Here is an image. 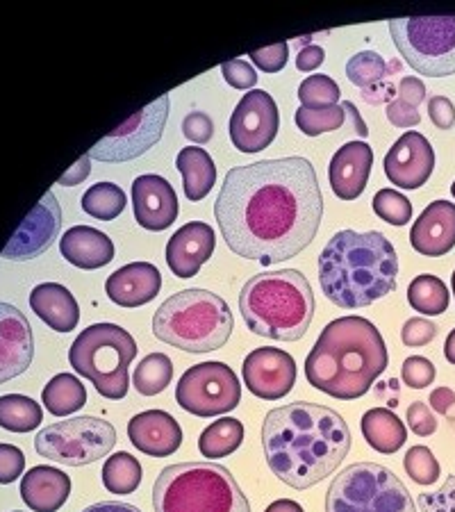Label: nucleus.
Returning <instances> with one entry per match:
<instances>
[{
	"label": "nucleus",
	"mask_w": 455,
	"mask_h": 512,
	"mask_svg": "<svg viewBox=\"0 0 455 512\" xmlns=\"http://www.w3.org/2000/svg\"><path fill=\"white\" fill-rule=\"evenodd\" d=\"M35 355V337L28 317L0 301V385L21 376Z\"/></svg>",
	"instance_id": "nucleus-19"
},
{
	"label": "nucleus",
	"mask_w": 455,
	"mask_h": 512,
	"mask_svg": "<svg viewBox=\"0 0 455 512\" xmlns=\"http://www.w3.org/2000/svg\"><path fill=\"white\" fill-rule=\"evenodd\" d=\"M408 303L412 305V310L421 312L424 317L444 315L451 303L449 287L442 283V278L421 274L408 287Z\"/></svg>",
	"instance_id": "nucleus-33"
},
{
	"label": "nucleus",
	"mask_w": 455,
	"mask_h": 512,
	"mask_svg": "<svg viewBox=\"0 0 455 512\" xmlns=\"http://www.w3.org/2000/svg\"><path fill=\"white\" fill-rule=\"evenodd\" d=\"M451 194H453V198H455V180H453V185H451Z\"/></svg>",
	"instance_id": "nucleus-61"
},
{
	"label": "nucleus",
	"mask_w": 455,
	"mask_h": 512,
	"mask_svg": "<svg viewBox=\"0 0 455 512\" xmlns=\"http://www.w3.org/2000/svg\"><path fill=\"white\" fill-rule=\"evenodd\" d=\"M155 512H251L246 494L219 462L164 467L153 487Z\"/></svg>",
	"instance_id": "nucleus-7"
},
{
	"label": "nucleus",
	"mask_w": 455,
	"mask_h": 512,
	"mask_svg": "<svg viewBox=\"0 0 455 512\" xmlns=\"http://www.w3.org/2000/svg\"><path fill=\"white\" fill-rule=\"evenodd\" d=\"M339 85L337 82L324 76V73H314V76L305 78L299 85V101L301 107H308V110H321V107H333L339 101Z\"/></svg>",
	"instance_id": "nucleus-39"
},
{
	"label": "nucleus",
	"mask_w": 455,
	"mask_h": 512,
	"mask_svg": "<svg viewBox=\"0 0 455 512\" xmlns=\"http://www.w3.org/2000/svg\"><path fill=\"white\" fill-rule=\"evenodd\" d=\"M128 440L146 456L169 458L180 449L182 428L169 412L146 410L128 421Z\"/></svg>",
	"instance_id": "nucleus-21"
},
{
	"label": "nucleus",
	"mask_w": 455,
	"mask_h": 512,
	"mask_svg": "<svg viewBox=\"0 0 455 512\" xmlns=\"http://www.w3.org/2000/svg\"><path fill=\"white\" fill-rule=\"evenodd\" d=\"M435 169V151L417 130H408L396 139L385 155V176L401 189H419L428 183Z\"/></svg>",
	"instance_id": "nucleus-17"
},
{
	"label": "nucleus",
	"mask_w": 455,
	"mask_h": 512,
	"mask_svg": "<svg viewBox=\"0 0 455 512\" xmlns=\"http://www.w3.org/2000/svg\"><path fill=\"white\" fill-rule=\"evenodd\" d=\"M41 403L55 417H69L87 403V390L73 374H57L41 392Z\"/></svg>",
	"instance_id": "nucleus-30"
},
{
	"label": "nucleus",
	"mask_w": 455,
	"mask_h": 512,
	"mask_svg": "<svg viewBox=\"0 0 455 512\" xmlns=\"http://www.w3.org/2000/svg\"><path fill=\"white\" fill-rule=\"evenodd\" d=\"M62 258L78 269H101L114 260V242L91 226H73L60 239Z\"/></svg>",
	"instance_id": "nucleus-26"
},
{
	"label": "nucleus",
	"mask_w": 455,
	"mask_h": 512,
	"mask_svg": "<svg viewBox=\"0 0 455 512\" xmlns=\"http://www.w3.org/2000/svg\"><path fill=\"white\" fill-rule=\"evenodd\" d=\"M171 110V98L164 94L153 101L151 105L142 107V110L132 114V117L121 123L117 130L103 137L94 148L89 151L91 160L98 162H128L135 160L139 155L160 142L164 126H167Z\"/></svg>",
	"instance_id": "nucleus-13"
},
{
	"label": "nucleus",
	"mask_w": 455,
	"mask_h": 512,
	"mask_svg": "<svg viewBox=\"0 0 455 512\" xmlns=\"http://www.w3.org/2000/svg\"><path fill=\"white\" fill-rule=\"evenodd\" d=\"M296 128H299L303 135L317 137L324 135V132H333L344 126L346 112L342 105L333 107H321V110H308V107H299L294 114Z\"/></svg>",
	"instance_id": "nucleus-38"
},
{
	"label": "nucleus",
	"mask_w": 455,
	"mask_h": 512,
	"mask_svg": "<svg viewBox=\"0 0 455 512\" xmlns=\"http://www.w3.org/2000/svg\"><path fill=\"white\" fill-rule=\"evenodd\" d=\"M435 376V365L428 358H421V355H410V358H405L401 367L403 383L412 387V390H424V387L433 385Z\"/></svg>",
	"instance_id": "nucleus-42"
},
{
	"label": "nucleus",
	"mask_w": 455,
	"mask_h": 512,
	"mask_svg": "<svg viewBox=\"0 0 455 512\" xmlns=\"http://www.w3.org/2000/svg\"><path fill=\"white\" fill-rule=\"evenodd\" d=\"M230 142L239 153H260L269 148L280 130V112L271 94L251 89L237 103L228 123Z\"/></svg>",
	"instance_id": "nucleus-14"
},
{
	"label": "nucleus",
	"mask_w": 455,
	"mask_h": 512,
	"mask_svg": "<svg viewBox=\"0 0 455 512\" xmlns=\"http://www.w3.org/2000/svg\"><path fill=\"white\" fill-rule=\"evenodd\" d=\"M451 287H453V294H455V271H453V276H451Z\"/></svg>",
	"instance_id": "nucleus-60"
},
{
	"label": "nucleus",
	"mask_w": 455,
	"mask_h": 512,
	"mask_svg": "<svg viewBox=\"0 0 455 512\" xmlns=\"http://www.w3.org/2000/svg\"><path fill=\"white\" fill-rule=\"evenodd\" d=\"M430 408L440 415L453 417V408H455V392L449 390V387H437V390L430 392Z\"/></svg>",
	"instance_id": "nucleus-55"
},
{
	"label": "nucleus",
	"mask_w": 455,
	"mask_h": 512,
	"mask_svg": "<svg viewBox=\"0 0 455 512\" xmlns=\"http://www.w3.org/2000/svg\"><path fill=\"white\" fill-rule=\"evenodd\" d=\"M182 135L194 144H208L214 135V123L205 112H192L182 121Z\"/></svg>",
	"instance_id": "nucleus-48"
},
{
	"label": "nucleus",
	"mask_w": 455,
	"mask_h": 512,
	"mask_svg": "<svg viewBox=\"0 0 455 512\" xmlns=\"http://www.w3.org/2000/svg\"><path fill=\"white\" fill-rule=\"evenodd\" d=\"M117 444V428L110 421L91 415L69 417L41 428L35 437V451L41 458L66 467H85L110 456Z\"/></svg>",
	"instance_id": "nucleus-11"
},
{
	"label": "nucleus",
	"mask_w": 455,
	"mask_h": 512,
	"mask_svg": "<svg viewBox=\"0 0 455 512\" xmlns=\"http://www.w3.org/2000/svg\"><path fill=\"white\" fill-rule=\"evenodd\" d=\"M394 46L419 76L446 78L455 73V14L405 16L387 23Z\"/></svg>",
	"instance_id": "nucleus-10"
},
{
	"label": "nucleus",
	"mask_w": 455,
	"mask_h": 512,
	"mask_svg": "<svg viewBox=\"0 0 455 512\" xmlns=\"http://www.w3.org/2000/svg\"><path fill=\"white\" fill-rule=\"evenodd\" d=\"M326 60V51L321 46H305L303 51L296 55V69L303 71V73H312L314 69H319L321 64Z\"/></svg>",
	"instance_id": "nucleus-53"
},
{
	"label": "nucleus",
	"mask_w": 455,
	"mask_h": 512,
	"mask_svg": "<svg viewBox=\"0 0 455 512\" xmlns=\"http://www.w3.org/2000/svg\"><path fill=\"white\" fill-rule=\"evenodd\" d=\"M403 467H405V474H408L412 481L417 485H433L437 483V478H440V462L433 456V451L428 447H410L408 453H405L403 458Z\"/></svg>",
	"instance_id": "nucleus-41"
},
{
	"label": "nucleus",
	"mask_w": 455,
	"mask_h": 512,
	"mask_svg": "<svg viewBox=\"0 0 455 512\" xmlns=\"http://www.w3.org/2000/svg\"><path fill=\"white\" fill-rule=\"evenodd\" d=\"M399 98L412 107H419L426 101V85L417 76H405L399 82Z\"/></svg>",
	"instance_id": "nucleus-52"
},
{
	"label": "nucleus",
	"mask_w": 455,
	"mask_h": 512,
	"mask_svg": "<svg viewBox=\"0 0 455 512\" xmlns=\"http://www.w3.org/2000/svg\"><path fill=\"white\" fill-rule=\"evenodd\" d=\"M60 228L62 208L55 194L46 192L35 208L30 210L28 217L23 219L19 230L12 235L10 244L3 249V258L14 262L39 258L41 253L51 249L57 235H60Z\"/></svg>",
	"instance_id": "nucleus-16"
},
{
	"label": "nucleus",
	"mask_w": 455,
	"mask_h": 512,
	"mask_svg": "<svg viewBox=\"0 0 455 512\" xmlns=\"http://www.w3.org/2000/svg\"><path fill=\"white\" fill-rule=\"evenodd\" d=\"M12 512H23V510H12Z\"/></svg>",
	"instance_id": "nucleus-62"
},
{
	"label": "nucleus",
	"mask_w": 455,
	"mask_h": 512,
	"mask_svg": "<svg viewBox=\"0 0 455 512\" xmlns=\"http://www.w3.org/2000/svg\"><path fill=\"white\" fill-rule=\"evenodd\" d=\"M346 78L360 89H374L387 78V62L376 51H362L346 62Z\"/></svg>",
	"instance_id": "nucleus-37"
},
{
	"label": "nucleus",
	"mask_w": 455,
	"mask_h": 512,
	"mask_svg": "<svg viewBox=\"0 0 455 512\" xmlns=\"http://www.w3.org/2000/svg\"><path fill=\"white\" fill-rule=\"evenodd\" d=\"M385 114H387V121L396 128H415L421 121V114L417 107L408 105L405 101H401V98H394V101L387 103Z\"/></svg>",
	"instance_id": "nucleus-50"
},
{
	"label": "nucleus",
	"mask_w": 455,
	"mask_h": 512,
	"mask_svg": "<svg viewBox=\"0 0 455 512\" xmlns=\"http://www.w3.org/2000/svg\"><path fill=\"white\" fill-rule=\"evenodd\" d=\"M360 428L369 447L378 453H385V456H392L408 440L405 424L387 408H371L364 412Z\"/></svg>",
	"instance_id": "nucleus-29"
},
{
	"label": "nucleus",
	"mask_w": 455,
	"mask_h": 512,
	"mask_svg": "<svg viewBox=\"0 0 455 512\" xmlns=\"http://www.w3.org/2000/svg\"><path fill=\"white\" fill-rule=\"evenodd\" d=\"M399 255L378 230H339L319 255V285L342 310H362L396 289Z\"/></svg>",
	"instance_id": "nucleus-4"
},
{
	"label": "nucleus",
	"mask_w": 455,
	"mask_h": 512,
	"mask_svg": "<svg viewBox=\"0 0 455 512\" xmlns=\"http://www.w3.org/2000/svg\"><path fill=\"white\" fill-rule=\"evenodd\" d=\"M444 358L451 362V365H455V328L449 333V337H446L444 342Z\"/></svg>",
	"instance_id": "nucleus-59"
},
{
	"label": "nucleus",
	"mask_w": 455,
	"mask_h": 512,
	"mask_svg": "<svg viewBox=\"0 0 455 512\" xmlns=\"http://www.w3.org/2000/svg\"><path fill=\"white\" fill-rule=\"evenodd\" d=\"M326 512H417L408 487L392 469L358 462L333 478Z\"/></svg>",
	"instance_id": "nucleus-9"
},
{
	"label": "nucleus",
	"mask_w": 455,
	"mask_h": 512,
	"mask_svg": "<svg viewBox=\"0 0 455 512\" xmlns=\"http://www.w3.org/2000/svg\"><path fill=\"white\" fill-rule=\"evenodd\" d=\"M176 167L182 176V189H185L187 201L192 203L203 201L217 183V167H214L212 155L205 148H182L176 158Z\"/></svg>",
	"instance_id": "nucleus-28"
},
{
	"label": "nucleus",
	"mask_w": 455,
	"mask_h": 512,
	"mask_svg": "<svg viewBox=\"0 0 455 512\" xmlns=\"http://www.w3.org/2000/svg\"><path fill=\"white\" fill-rule=\"evenodd\" d=\"M30 308L55 333L78 328L80 308L76 296L60 283H41L30 292Z\"/></svg>",
	"instance_id": "nucleus-27"
},
{
	"label": "nucleus",
	"mask_w": 455,
	"mask_h": 512,
	"mask_svg": "<svg viewBox=\"0 0 455 512\" xmlns=\"http://www.w3.org/2000/svg\"><path fill=\"white\" fill-rule=\"evenodd\" d=\"M173 378V362L164 353H148L135 367L132 385L142 396H155L169 387Z\"/></svg>",
	"instance_id": "nucleus-35"
},
{
	"label": "nucleus",
	"mask_w": 455,
	"mask_h": 512,
	"mask_svg": "<svg viewBox=\"0 0 455 512\" xmlns=\"http://www.w3.org/2000/svg\"><path fill=\"white\" fill-rule=\"evenodd\" d=\"M137 358V342L117 324H94L82 330L69 349L76 374L85 376L96 392L110 401L126 399L130 365Z\"/></svg>",
	"instance_id": "nucleus-8"
},
{
	"label": "nucleus",
	"mask_w": 455,
	"mask_h": 512,
	"mask_svg": "<svg viewBox=\"0 0 455 512\" xmlns=\"http://www.w3.org/2000/svg\"><path fill=\"white\" fill-rule=\"evenodd\" d=\"M221 73H223V80L235 89H253L255 82H258V73H255L253 66L246 60H239V57L223 62Z\"/></svg>",
	"instance_id": "nucleus-47"
},
{
	"label": "nucleus",
	"mask_w": 455,
	"mask_h": 512,
	"mask_svg": "<svg viewBox=\"0 0 455 512\" xmlns=\"http://www.w3.org/2000/svg\"><path fill=\"white\" fill-rule=\"evenodd\" d=\"M390 365L380 330L369 319L339 317L321 330L305 358V376L314 390L339 401H353L371 390Z\"/></svg>",
	"instance_id": "nucleus-3"
},
{
	"label": "nucleus",
	"mask_w": 455,
	"mask_h": 512,
	"mask_svg": "<svg viewBox=\"0 0 455 512\" xmlns=\"http://www.w3.org/2000/svg\"><path fill=\"white\" fill-rule=\"evenodd\" d=\"M71 494V478L62 469L39 465L21 478V499L32 512H57Z\"/></svg>",
	"instance_id": "nucleus-25"
},
{
	"label": "nucleus",
	"mask_w": 455,
	"mask_h": 512,
	"mask_svg": "<svg viewBox=\"0 0 455 512\" xmlns=\"http://www.w3.org/2000/svg\"><path fill=\"white\" fill-rule=\"evenodd\" d=\"M410 244L426 258H442L455 246V203L433 201L412 224Z\"/></svg>",
	"instance_id": "nucleus-23"
},
{
	"label": "nucleus",
	"mask_w": 455,
	"mask_h": 512,
	"mask_svg": "<svg viewBox=\"0 0 455 512\" xmlns=\"http://www.w3.org/2000/svg\"><path fill=\"white\" fill-rule=\"evenodd\" d=\"M435 337H437V326L424 317H412L405 321L401 328V340L405 346H410V349L426 346L433 342Z\"/></svg>",
	"instance_id": "nucleus-45"
},
{
	"label": "nucleus",
	"mask_w": 455,
	"mask_h": 512,
	"mask_svg": "<svg viewBox=\"0 0 455 512\" xmlns=\"http://www.w3.org/2000/svg\"><path fill=\"white\" fill-rule=\"evenodd\" d=\"M421 512H455V476H449L440 490L419 494Z\"/></svg>",
	"instance_id": "nucleus-44"
},
{
	"label": "nucleus",
	"mask_w": 455,
	"mask_h": 512,
	"mask_svg": "<svg viewBox=\"0 0 455 512\" xmlns=\"http://www.w3.org/2000/svg\"><path fill=\"white\" fill-rule=\"evenodd\" d=\"M374 212L385 224L405 226L412 219V203L396 189H380L374 196Z\"/></svg>",
	"instance_id": "nucleus-40"
},
{
	"label": "nucleus",
	"mask_w": 455,
	"mask_h": 512,
	"mask_svg": "<svg viewBox=\"0 0 455 512\" xmlns=\"http://www.w3.org/2000/svg\"><path fill=\"white\" fill-rule=\"evenodd\" d=\"M408 428L419 437H428L437 431V419L424 401H415L408 408Z\"/></svg>",
	"instance_id": "nucleus-49"
},
{
	"label": "nucleus",
	"mask_w": 455,
	"mask_h": 512,
	"mask_svg": "<svg viewBox=\"0 0 455 512\" xmlns=\"http://www.w3.org/2000/svg\"><path fill=\"white\" fill-rule=\"evenodd\" d=\"M214 217L239 258L262 267L292 260L314 242L324 217L317 171L299 155L230 169Z\"/></svg>",
	"instance_id": "nucleus-1"
},
{
	"label": "nucleus",
	"mask_w": 455,
	"mask_h": 512,
	"mask_svg": "<svg viewBox=\"0 0 455 512\" xmlns=\"http://www.w3.org/2000/svg\"><path fill=\"white\" fill-rule=\"evenodd\" d=\"M126 192L114 183L91 185L82 196V210L98 221H114L126 210Z\"/></svg>",
	"instance_id": "nucleus-36"
},
{
	"label": "nucleus",
	"mask_w": 455,
	"mask_h": 512,
	"mask_svg": "<svg viewBox=\"0 0 455 512\" xmlns=\"http://www.w3.org/2000/svg\"><path fill=\"white\" fill-rule=\"evenodd\" d=\"M217 249V235L205 221H189L171 235L167 264L176 278H194Z\"/></svg>",
	"instance_id": "nucleus-20"
},
{
	"label": "nucleus",
	"mask_w": 455,
	"mask_h": 512,
	"mask_svg": "<svg viewBox=\"0 0 455 512\" xmlns=\"http://www.w3.org/2000/svg\"><path fill=\"white\" fill-rule=\"evenodd\" d=\"M82 512H142L137 506H130V503H121V501H101L94 503V506L85 508Z\"/></svg>",
	"instance_id": "nucleus-56"
},
{
	"label": "nucleus",
	"mask_w": 455,
	"mask_h": 512,
	"mask_svg": "<svg viewBox=\"0 0 455 512\" xmlns=\"http://www.w3.org/2000/svg\"><path fill=\"white\" fill-rule=\"evenodd\" d=\"M44 410L30 396L5 394L0 396V428L10 433H30L41 426Z\"/></svg>",
	"instance_id": "nucleus-32"
},
{
	"label": "nucleus",
	"mask_w": 455,
	"mask_h": 512,
	"mask_svg": "<svg viewBox=\"0 0 455 512\" xmlns=\"http://www.w3.org/2000/svg\"><path fill=\"white\" fill-rule=\"evenodd\" d=\"M374 151L364 142H349L337 148L328 167V180L339 201H355L369 183Z\"/></svg>",
	"instance_id": "nucleus-22"
},
{
	"label": "nucleus",
	"mask_w": 455,
	"mask_h": 512,
	"mask_svg": "<svg viewBox=\"0 0 455 512\" xmlns=\"http://www.w3.org/2000/svg\"><path fill=\"white\" fill-rule=\"evenodd\" d=\"M264 512H305V510L301 508V503H296L294 499H278L273 501Z\"/></svg>",
	"instance_id": "nucleus-58"
},
{
	"label": "nucleus",
	"mask_w": 455,
	"mask_h": 512,
	"mask_svg": "<svg viewBox=\"0 0 455 512\" xmlns=\"http://www.w3.org/2000/svg\"><path fill=\"white\" fill-rule=\"evenodd\" d=\"M353 444L351 428L333 408L296 401L271 410L262 424L267 465L278 481L294 490H310L326 481L346 460Z\"/></svg>",
	"instance_id": "nucleus-2"
},
{
	"label": "nucleus",
	"mask_w": 455,
	"mask_h": 512,
	"mask_svg": "<svg viewBox=\"0 0 455 512\" xmlns=\"http://www.w3.org/2000/svg\"><path fill=\"white\" fill-rule=\"evenodd\" d=\"M242 376L248 392L258 399L278 401L294 390L299 371H296V360L287 351L276 346H260L244 358Z\"/></svg>",
	"instance_id": "nucleus-15"
},
{
	"label": "nucleus",
	"mask_w": 455,
	"mask_h": 512,
	"mask_svg": "<svg viewBox=\"0 0 455 512\" xmlns=\"http://www.w3.org/2000/svg\"><path fill=\"white\" fill-rule=\"evenodd\" d=\"M89 173H91V158L87 153V155H82V158L76 164H73V167L66 171L60 180H57V185H64V187L80 185V183H85Z\"/></svg>",
	"instance_id": "nucleus-54"
},
{
	"label": "nucleus",
	"mask_w": 455,
	"mask_h": 512,
	"mask_svg": "<svg viewBox=\"0 0 455 512\" xmlns=\"http://www.w3.org/2000/svg\"><path fill=\"white\" fill-rule=\"evenodd\" d=\"M162 289L160 269L151 262H132L105 280V292L119 308H142Z\"/></svg>",
	"instance_id": "nucleus-24"
},
{
	"label": "nucleus",
	"mask_w": 455,
	"mask_h": 512,
	"mask_svg": "<svg viewBox=\"0 0 455 512\" xmlns=\"http://www.w3.org/2000/svg\"><path fill=\"white\" fill-rule=\"evenodd\" d=\"M314 308L312 287L299 269L255 274L239 294V312L248 330L276 342L303 340Z\"/></svg>",
	"instance_id": "nucleus-5"
},
{
	"label": "nucleus",
	"mask_w": 455,
	"mask_h": 512,
	"mask_svg": "<svg viewBox=\"0 0 455 512\" xmlns=\"http://www.w3.org/2000/svg\"><path fill=\"white\" fill-rule=\"evenodd\" d=\"M342 107H344V112H346V117H351L353 119V123H355V132H358L360 137H367V128H364V123H362V119H360V114H358V107H355L351 101H344L342 103Z\"/></svg>",
	"instance_id": "nucleus-57"
},
{
	"label": "nucleus",
	"mask_w": 455,
	"mask_h": 512,
	"mask_svg": "<svg viewBox=\"0 0 455 512\" xmlns=\"http://www.w3.org/2000/svg\"><path fill=\"white\" fill-rule=\"evenodd\" d=\"M26 469V453L14 444H0V485L19 481Z\"/></svg>",
	"instance_id": "nucleus-46"
},
{
	"label": "nucleus",
	"mask_w": 455,
	"mask_h": 512,
	"mask_svg": "<svg viewBox=\"0 0 455 512\" xmlns=\"http://www.w3.org/2000/svg\"><path fill=\"white\" fill-rule=\"evenodd\" d=\"M178 406L196 417H219L242 403V383L226 362L189 367L176 385Z\"/></svg>",
	"instance_id": "nucleus-12"
},
{
	"label": "nucleus",
	"mask_w": 455,
	"mask_h": 512,
	"mask_svg": "<svg viewBox=\"0 0 455 512\" xmlns=\"http://www.w3.org/2000/svg\"><path fill=\"white\" fill-rule=\"evenodd\" d=\"M130 194L135 221L151 233H162L178 219V196L167 178L144 173L132 180Z\"/></svg>",
	"instance_id": "nucleus-18"
},
{
	"label": "nucleus",
	"mask_w": 455,
	"mask_h": 512,
	"mask_svg": "<svg viewBox=\"0 0 455 512\" xmlns=\"http://www.w3.org/2000/svg\"><path fill=\"white\" fill-rule=\"evenodd\" d=\"M244 442V424L235 417H221L205 426V431L198 437V451L203 458L219 460L228 458L242 447Z\"/></svg>",
	"instance_id": "nucleus-31"
},
{
	"label": "nucleus",
	"mask_w": 455,
	"mask_h": 512,
	"mask_svg": "<svg viewBox=\"0 0 455 512\" xmlns=\"http://www.w3.org/2000/svg\"><path fill=\"white\" fill-rule=\"evenodd\" d=\"M103 485L112 494H132L142 483V465L128 451H119L105 460Z\"/></svg>",
	"instance_id": "nucleus-34"
},
{
	"label": "nucleus",
	"mask_w": 455,
	"mask_h": 512,
	"mask_svg": "<svg viewBox=\"0 0 455 512\" xmlns=\"http://www.w3.org/2000/svg\"><path fill=\"white\" fill-rule=\"evenodd\" d=\"M253 64L258 66L262 73H278L285 69V64L289 60V44L287 41H278V44L260 48V51H251L248 53Z\"/></svg>",
	"instance_id": "nucleus-43"
},
{
	"label": "nucleus",
	"mask_w": 455,
	"mask_h": 512,
	"mask_svg": "<svg viewBox=\"0 0 455 512\" xmlns=\"http://www.w3.org/2000/svg\"><path fill=\"white\" fill-rule=\"evenodd\" d=\"M235 328L230 305L208 289H182L169 296L153 317L157 340L187 353L219 351Z\"/></svg>",
	"instance_id": "nucleus-6"
},
{
	"label": "nucleus",
	"mask_w": 455,
	"mask_h": 512,
	"mask_svg": "<svg viewBox=\"0 0 455 512\" xmlns=\"http://www.w3.org/2000/svg\"><path fill=\"white\" fill-rule=\"evenodd\" d=\"M428 117L435 128L451 130L455 126V105L446 96H433L428 101Z\"/></svg>",
	"instance_id": "nucleus-51"
}]
</instances>
